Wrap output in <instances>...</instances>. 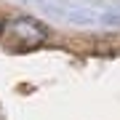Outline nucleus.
<instances>
[{
    "mask_svg": "<svg viewBox=\"0 0 120 120\" xmlns=\"http://www.w3.org/2000/svg\"><path fill=\"white\" fill-rule=\"evenodd\" d=\"M0 30H3V27H0Z\"/></svg>",
    "mask_w": 120,
    "mask_h": 120,
    "instance_id": "2",
    "label": "nucleus"
},
{
    "mask_svg": "<svg viewBox=\"0 0 120 120\" xmlns=\"http://www.w3.org/2000/svg\"><path fill=\"white\" fill-rule=\"evenodd\" d=\"M3 40L13 51H30L45 43V30L32 19H13L3 30Z\"/></svg>",
    "mask_w": 120,
    "mask_h": 120,
    "instance_id": "1",
    "label": "nucleus"
}]
</instances>
